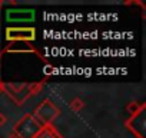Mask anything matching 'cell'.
<instances>
[{
    "instance_id": "4",
    "label": "cell",
    "mask_w": 146,
    "mask_h": 138,
    "mask_svg": "<svg viewBox=\"0 0 146 138\" xmlns=\"http://www.w3.org/2000/svg\"><path fill=\"white\" fill-rule=\"evenodd\" d=\"M35 38L36 32L33 27H9L6 30V39L12 42H30Z\"/></svg>"
},
{
    "instance_id": "7",
    "label": "cell",
    "mask_w": 146,
    "mask_h": 138,
    "mask_svg": "<svg viewBox=\"0 0 146 138\" xmlns=\"http://www.w3.org/2000/svg\"><path fill=\"white\" fill-rule=\"evenodd\" d=\"M35 138H62V137L52 125H43Z\"/></svg>"
},
{
    "instance_id": "9",
    "label": "cell",
    "mask_w": 146,
    "mask_h": 138,
    "mask_svg": "<svg viewBox=\"0 0 146 138\" xmlns=\"http://www.w3.org/2000/svg\"><path fill=\"white\" fill-rule=\"evenodd\" d=\"M0 92H2V85H0Z\"/></svg>"
},
{
    "instance_id": "5",
    "label": "cell",
    "mask_w": 146,
    "mask_h": 138,
    "mask_svg": "<svg viewBox=\"0 0 146 138\" xmlns=\"http://www.w3.org/2000/svg\"><path fill=\"white\" fill-rule=\"evenodd\" d=\"M7 22L19 23V22H33L35 20V10L30 9H10L6 12Z\"/></svg>"
},
{
    "instance_id": "2",
    "label": "cell",
    "mask_w": 146,
    "mask_h": 138,
    "mask_svg": "<svg viewBox=\"0 0 146 138\" xmlns=\"http://www.w3.org/2000/svg\"><path fill=\"white\" fill-rule=\"evenodd\" d=\"M59 115V109L49 101V99H44L35 111V118L43 124V125H49L52 121H54Z\"/></svg>"
},
{
    "instance_id": "6",
    "label": "cell",
    "mask_w": 146,
    "mask_h": 138,
    "mask_svg": "<svg viewBox=\"0 0 146 138\" xmlns=\"http://www.w3.org/2000/svg\"><path fill=\"white\" fill-rule=\"evenodd\" d=\"M127 127L133 131V134H136L139 138H143V129H145V115H143V108L140 109V112L135 114L129 121H127Z\"/></svg>"
},
{
    "instance_id": "1",
    "label": "cell",
    "mask_w": 146,
    "mask_h": 138,
    "mask_svg": "<svg viewBox=\"0 0 146 138\" xmlns=\"http://www.w3.org/2000/svg\"><path fill=\"white\" fill-rule=\"evenodd\" d=\"M42 129V124L33 115H25L15 127V134L17 138H35Z\"/></svg>"
},
{
    "instance_id": "3",
    "label": "cell",
    "mask_w": 146,
    "mask_h": 138,
    "mask_svg": "<svg viewBox=\"0 0 146 138\" xmlns=\"http://www.w3.org/2000/svg\"><path fill=\"white\" fill-rule=\"evenodd\" d=\"M2 89L7 92L19 105L25 102L32 94H33V85L30 84H10V85H2Z\"/></svg>"
},
{
    "instance_id": "8",
    "label": "cell",
    "mask_w": 146,
    "mask_h": 138,
    "mask_svg": "<svg viewBox=\"0 0 146 138\" xmlns=\"http://www.w3.org/2000/svg\"><path fill=\"white\" fill-rule=\"evenodd\" d=\"M9 138H17V137H16V135H12V137H9Z\"/></svg>"
}]
</instances>
